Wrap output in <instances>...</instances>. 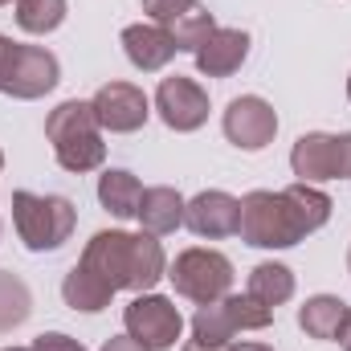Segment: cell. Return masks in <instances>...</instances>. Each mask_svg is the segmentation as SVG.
<instances>
[{"label":"cell","instance_id":"obj_1","mask_svg":"<svg viewBox=\"0 0 351 351\" xmlns=\"http://www.w3.org/2000/svg\"><path fill=\"white\" fill-rule=\"evenodd\" d=\"M331 217V200L327 192L311 188V184H290L282 192H250L241 200V237L250 245L262 250H286L298 245L306 233L323 229Z\"/></svg>","mask_w":351,"mask_h":351},{"label":"cell","instance_id":"obj_2","mask_svg":"<svg viewBox=\"0 0 351 351\" xmlns=\"http://www.w3.org/2000/svg\"><path fill=\"white\" fill-rule=\"evenodd\" d=\"M82 265L94 269L110 290H147L164 278V250L152 233H98L82 254Z\"/></svg>","mask_w":351,"mask_h":351},{"label":"cell","instance_id":"obj_3","mask_svg":"<svg viewBox=\"0 0 351 351\" xmlns=\"http://www.w3.org/2000/svg\"><path fill=\"white\" fill-rule=\"evenodd\" d=\"M45 135L53 139V156L66 172H94L106 160V143L98 135L90 102H62L45 119Z\"/></svg>","mask_w":351,"mask_h":351},{"label":"cell","instance_id":"obj_4","mask_svg":"<svg viewBox=\"0 0 351 351\" xmlns=\"http://www.w3.org/2000/svg\"><path fill=\"white\" fill-rule=\"evenodd\" d=\"M12 221L21 241L41 254L58 250L74 233V204L66 196H33V192H12Z\"/></svg>","mask_w":351,"mask_h":351},{"label":"cell","instance_id":"obj_5","mask_svg":"<svg viewBox=\"0 0 351 351\" xmlns=\"http://www.w3.org/2000/svg\"><path fill=\"white\" fill-rule=\"evenodd\" d=\"M168 278H172L176 294L208 306V302H221L225 298V290L233 282V265H229L225 254H217V250H184L176 258Z\"/></svg>","mask_w":351,"mask_h":351},{"label":"cell","instance_id":"obj_6","mask_svg":"<svg viewBox=\"0 0 351 351\" xmlns=\"http://www.w3.org/2000/svg\"><path fill=\"white\" fill-rule=\"evenodd\" d=\"M58 86V58L41 45H12L0 62V90L12 98H41Z\"/></svg>","mask_w":351,"mask_h":351},{"label":"cell","instance_id":"obj_7","mask_svg":"<svg viewBox=\"0 0 351 351\" xmlns=\"http://www.w3.org/2000/svg\"><path fill=\"white\" fill-rule=\"evenodd\" d=\"M290 168L302 184H311V180H348L351 135H302L290 152Z\"/></svg>","mask_w":351,"mask_h":351},{"label":"cell","instance_id":"obj_8","mask_svg":"<svg viewBox=\"0 0 351 351\" xmlns=\"http://www.w3.org/2000/svg\"><path fill=\"white\" fill-rule=\"evenodd\" d=\"M180 331H184L180 311H176L168 298H160V294H143V298H135L127 306V335L139 339L147 351L176 348Z\"/></svg>","mask_w":351,"mask_h":351},{"label":"cell","instance_id":"obj_9","mask_svg":"<svg viewBox=\"0 0 351 351\" xmlns=\"http://www.w3.org/2000/svg\"><path fill=\"white\" fill-rule=\"evenodd\" d=\"M278 131V114L274 106L258 98V94H245V98H233L229 110H225V135L229 143L245 147V152H262L265 143L274 139Z\"/></svg>","mask_w":351,"mask_h":351},{"label":"cell","instance_id":"obj_10","mask_svg":"<svg viewBox=\"0 0 351 351\" xmlns=\"http://www.w3.org/2000/svg\"><path fill=\"white\" fill-rule=\"evenodd\" d=\"M156 110L172 131H196L208 119V94L196 86L192 78H164L156 90Z\"/></svg>","mask_w":351,"mask_h":351},{"label":"cell","instance_id":"obj_11","mask_svg":"<svg viewBox=\"0 0 351 351\" xmlns=\"http://www.w3.org/2000/svg\"><path fill=\"white\" fill-rule=\"evenodd\" d=\"M94 119L106 131H139L147 123V94L131 82H110L94 94Z\"/></svg>","mask_w":351,"mask_h":351},{"label":"cell","instance_id":"obj_12","mask_svg":"<svg viewBox=\"0 0 351 351\" xmlns=\"http://www.w3.org/2000/svg\"><path fill=\"white\" fill-rule=\"evenodd\" d=\"M184 225L196 237H229L241 229V200H233L229 192H200L184 204Z\"/></svg>","mask_w":351,"mask_h":351},{"label":"cell","instance_id":"obj_13","mask_svg":"<svg viewBox=\"0 0 351 351\" xmlns=\"http://www.w3.org/2000/svg\"><path fill=\"white\" fill-rule=\"evenodd\" d=\"M245 53H250V37L241 29H213L208 41L196 49V66L208 78H229L233 70H241Z\"/></svg>","mask_w":351,"mask_h":351},{"label":"cell","instance_id":"obj_14","mask_svg":"<svg viewBox=\"0 0 351 351\" xmlns=\"http://www.w3.org/2000/svg\"><path fill=\"white\" fill-rule=\"evenodd\" d=\"M123 49H127L131 66H139L147 74L152 70H164L176 53H180L172 33L164 25H131V29H123Z\"/></svg>","mask_w":351,"mask_h":351},{"label":"cell","instance_id":"obj_15","mask_svg":"<svg viewBox=\"0 0 351 351\" xmlns=\"http://www.w3.org/2000/svg\"><path fill=\"white\" fill-rule=\"evenodd\" d=\"M143 229L152 237H164V233H176L184 225V196L176 188H143V200H139V213Z\"/></svg>","mask_w":351,"mask_h":351},{"label":"cell","instance_id":"obj_16","mask_svg":"<svg viewBox=\"0 0 351 351\" xmlns=\"http://www.w3.org/2000/svg\"><path fill=\"white\" fill-rule=\"evenodd\" d=\"M343 319H348V302H339L331 294H319L298 311V323H302V331L311 339H339Z\"/></svg>","mask_w":351,"mask_h":351},{"label":"cell","instance_id":"obj_17","mask_svg":"<svg viewBox=\"0 0 351 351\" xmlns=\"http://www.w3.org/2000/svg\"><path fill=\"white\" fill-rule=\"evenodd\" d=\"M110 286L94 274V269H86V265H74L70 274H66V282H62V298L74 306V311H102L106 302H110Z\"/></svg>","mask_w":351,"mask_h":351},{"label":"cell","instance_id":"obj_18","mask_svg":"<svg viewBox=\"0 0 351 351\" xmlns=\"http://www.w3.org/2000/svg\"><path fill=\"white\" fill-rule=\"evenodd\" d=\"M98 200H102V208L106 213H114V217H135L139 213V200H143V184L135 180L131 172H106L98 180Z\"/></svg>","mask_w":351,"mask_h":351},{"label":"cell","instance_id":"obj_19","mask_svg":"<svg viewBox=\"0 0 351 351\" xmlns=\"http://www.w3.org/2000/svg\"><path fill=\"white\" fill-rule=\"evenodd\" d=\"M250 294L274 311V306H282V302L294 294V274H290L286 265H278V262H262L254 274H250Z\"/></svg>","mask_w":351,"mask_h":351},{"label":"cell","instance_id":"obj_20","mask_svg":"<svg viewBox=\"0 0 351 351\" xmlns=\"http://www.w3.org/2000/svg\"><path fill=\"white\" fill-rule=\"evenodd\" d=\"M233 335L237 331H233V323H229V315H225L221 302H208V306L196 311V319H192V339L196 343H204V348H229Z\"/></svg>","mask_w":351,"mask_h":351},{"label":"cell","instance_id":"obj_21","mask_svg":"<svg viewBox=\"0 0 351 351\" xmlns=\"http://www.w3.org/2000/svg\"><path fill=\"white\" fill-rule=\"evenodd\" d=\"M213 29H217V25H213V12H204L200 4H192L184 16H176L172 25H168L176 49H188V53H196V49L208 41V33H213Z\"/></svg>","mask_w":351,"mask_h":351},{"label":"cell","instance_id":"obj_22","mask_svg":"<svg viewBox=\"0 0 351 351\" xmlns=\"http://www.w3.org/2000/svg\"><path fill=\"white\" fill-rule=\"evenodd\" d=\"M66 21V0H16V25L25 33H53Z\"/></svg>","mask_w":351,"mask_h":351},{"label":"cell","instance_id":"obj_23","mask_svg":"<svg viewBox=\"0 0 351 351\" xmlns=\"http://www.w3.org/2000/svg\"><path fill=\"white\" fill-rule=\"evenodd\" d=\"M221 306H225L233 331H262V327L274 323V311H269L265 302H258L250 290H245V294H233V298H221Z\"/></svg>","mask_w":351,"mask_h":351},{"label":"cell","instance_id":"obj_24","mask_svg":"<svg viewBox=\"0 0 351 351\" xmlns=\"http://www.w3.org/2000/svg\"><path fill=\"white\" fill-rule=\"evenodd\" d=\"M29 319V290L21 278H12L8 269H0V335L21 327Z\"/></svg>","mask_w":351,"mask_h":351},{"label":"cell","instance_id":"obj_25","mask_svg":"<svg viewBox=\"0 0 351 351\" xmlns=\"http://www.w3.org/2000/svg\"><path fill=\"white\" fill-rule=\"evenodd\" d=\"M196 0H143V12L156 21V25H172L176 16H184Z\"/></svg>","mask_w":351,"mask_h":351},{"label":"cell","instance_id":"obj_26","mask_svg":"<svg viewBox=\"0 0 351 351\" xmlns=\"http://www.w3.org/2000/svg\"><path fill=\"white\" fill-rule=\"evenodd\" d=\"M33 351H86L78 339L62 335V331H49V335H37L33 339Z\"/></svg>","mask_w":351,"mask_h":351},{"label":"cell","instance_id":"obj_27","mask_svg":"<svg viewBox=\"0 0 351 351\" xmlns=\"http://www.w3.org/2000/svg\"><path fill=\"white\" fill-rule=\"evenodd\" d=\"M102 351H147L139 339H131V335H119V339H106V348Z\"/></svg>","mask_w":351,"mask_h":351},{"label":"cell","instance_id":"obj_28","mask_svg":"<svg viewBox=\"0 0 351 351\" xmlns=\"http://www.w3.org/2000/svg\"><path fill=\"white\" fill-rule=\"evenodd\" d=\"M339 343H343V351H351V311L343 319V327H339Z\"/></svg>","mask_w":351,"mask_h":351},{"label":"cell","instance_id":"obj_29","mask_svg":"<svg viewBox=\"0 0 351 351\" xmlns=\"http://www.w3.org/2000/svg\"><path fill=\"white\" fill-rule=\"evenodd\" d=\"M229 351H274V348H265V343H237V348H229Z\"/></svg>","mask_w":351,"mask_h":351},{"label":"cell","instance_id":"obj_30","mask_svg":"<svg viewBox=\"0 0 351 351\" xmlns=\"http://www.w3.org/2000/svg\"><path fill=\"white\" fill-rule=\"evenodd\" d=\"M184 351H229V348H204V343H196V339H192Z\"/></svg>","mask_w":351,"mask_h":351},{"label":"cell","instance_id":"obj_31","mask_svg":"<svg viewBox=\"0 0 351 351\" xmlns=\"http://www.w3.org/2000/svg\"><path fill=\"white\" fill-rule=\"evenodd\" d=\"M4 49H8V41H4V37H0V62H4Z\"/></svg>","mask_w":351,"mask_h":351},{"label":"cell","instance_id":"obj_32","mask_svg":"<svg viewBox=\"0 0 351 351\" xmlns=\"http://www.w3.org/2000/svg\"><path fill=\"white\" fill-rule=\"evenodd\" d=\"M8 351H33V348H8Z\"/></svg>","mask_w":351,"mask_h":351},{"label":"cell","instance_id":"obj_33","mask_svg":"<svg viewBox=\"0 0 351 351\" xmlns=\"http://www.w3.org/2000/svg\"><path fill=\"white\" fill-rule=\"evenodd\" d=\"M348 98H351V78H348Z\"/></svg>","mask_w":351,"mask_h":351},{"label":"cell","instance_id":"obj_34","mask_svg":"<svg viewBox=\"0 0 351 351\" xmlns=\"http://www.w3.org/2000/svg\"><path fill=\"white\" fill-rule=\"evenodd\" d=\"M348 269H351V254H348Z\"/></svg>","mask_w":351,"mask_h":351},{"label":"cell","instance_id":"obj_35","mask_svg":"<svg viewBox=\"0 0 351 351\" xmlns=\"http://www.w3.org/2000/svg\"><path fill=\"white\" fill-rule=\"evenodd\" d=\"M0 168H4V156H0Z\"/></svg>","mask_w":351,"mask_h":351},{"label":"cell","instance_id":"obj_36","mask_svg":"<svg viewBox=\"0 0 351 351\" xmlns=\"http://www.w3.org/2000/svg\"><path fill=\"white\" fill-rule=\"evenodd\" d=\"M0 4H8V0H0Z\"/></svg>","mask_w":351,"mask_h":351}]
</instances>
